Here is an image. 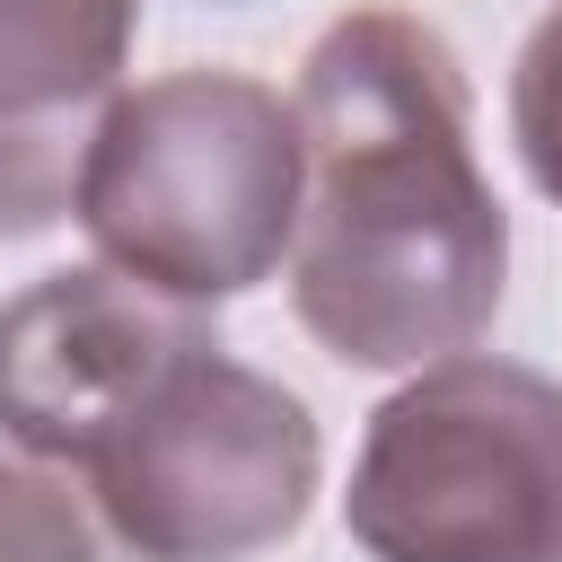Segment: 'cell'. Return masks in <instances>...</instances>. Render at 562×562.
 <instances>
[{"mask_svg":"<svg viewBox=\"0 0 562 562\" xmlns=\"http://www.w3.org/2000/svg\"><path fill=\"white\" fill-rule=\"evenodd\" d=\"M140 0H0V237L70 211L97 114L123 97Z\"/></svg>","mask_w":562,"mask_h":562,"instance_id":"6","label":"cell"},{"mask_svg":"<svg viewBox=\"0 0 562 562\" xmlns=\"http://www.w3.org/2000/svg\"><path fill=\"white\" fill-rule=\"evenodd\" d=\"M316 474L325 439L299 386L211 342L79 465V492L132 562H255L299 536Z\"/></svg>","mask_w":562,"mask_h":562,"instance_id":"4","label":"cell"},{"mask_svg":"<svg viewBox=\"0 0 562 562\" xmlns=\"http://www.w3.org/2000/svg\"><path fill=\"white\" fill-rule=\"evenodd\" d=\"M509 140H518L536 193L562 211V0L527 26V44L509 61Z\"/></svg>","mask_w":562,"mask_h":562,"instance_id":"8","label":"cell"},{"mask_svg":"<svg viewBox=\"0 0 562 562\" xmlns=\"http://www.w3.org/2000/svg\"><path fill=\"white\" fill-rule=\"evenodd\" d=\"M290 307L342 369H430L492 334L509 211L474 158L457 44L413 9H342L299 61Z\"/></svg>","mask_w":562,"mask_h":562,"instance_id":"1","label":"cell"},{"mask_svg":"<svg viewBox=\"0 0 562 562\" xmlns=\"http://www.w3.org/2000/svg\"><path fill=\"white\" fill-rule=\"evenodd\" d=\"M0 562H132L79 474L0 448Z\"/></svg>","mask_w":562,"mask_h":562,"instance_id":"7","label":"cell"},{"mask_svg":"<svg viewBox=\"0 0 562 562\" xmlns=\"http://www.w3.org/2000/svg\"><path fill=\"white\" fill-rule=\"evenodd\" d=\"M342 527L369 562H562V378L492 351L413 369L360 430Z\"/></svg>","mask_w":562,"mask_h":562,"instance_id":"3","label":"cell"},{"mask_svg":"<svg viewBox=\"0 0 562 562\" xmlns=\"http://www.w3.org/2000/svg\"><path fill=\"white\" fill-rule=\"evenodd\" d=\"M299 105L255 70H167L123 88L79 158L70 220L97 263L220 307L290 263Z\"/></svg>","mask_w":562,"mask_h":562,"instance_id":"2","label":"cell"},{"mask_svg":"<svg viewBox=\"0 0 562 562\" xmlns=\"http://www.w3.org/2000/svg\"><path fill=\"white\" fill-rule=\"evenodd\" d=\"M211 342V307L167 299L114 263L44 272L0 299V439L35 465L79 474Z\"/></svg>","mask_w":562,"mask_h":562,"instance_id":"5","label":"cell"}]
</instances>
